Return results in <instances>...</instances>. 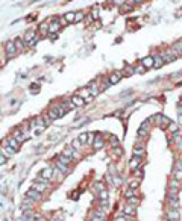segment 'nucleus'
Wrapping results in <instances>:
<instances>
[{"mask_svg":"<svg viewBox=\"0 0 182 221\" xmlns=\"http://www.w3.org/2000/svg\"><path fill=\"white\" fill-rule=\"evenodd\" d=\"M74 14H76V12H67V14L64 15L65 21H67V23H74Z\"/></svg>","mask_w":182,"mask_h":221,"instance_id":"34","label":"nucleus"},{"mask_svg":"<svg viewBox=\"0 0 182 221\" xmlns=\"http://www.w3.org/2000/svg\"><path fill=\"white\" fill-rule=\"evenodd\" d=\"M88 138H89V133H80L77 139H79L82 144H85V143H88Z\"/></svg>","mask_w":182,"mask_h":221,"instance_id":"36","label":"nucleus"},{"mask_svg":"<svg viewBox=\"0 0 182 221\" xmlns=\"http://www.w3.org/2000/svg\"><path fill=\"white\" fill-rule=\"evenodd\" d=\"M122 77H123V73H122V71H115V73H111V74L108 76V82H109L111 85H115V83L120 82Z\"/></svg>","mask_w":182,"mask_h":221,"instance_id":"8","label":"nucleus"},{"mask_svg":"<svg viewBox=\"0 0 182 221\" xmlns=\"http://www.w3.org/2000/svg\"><path fill=\"white\" fill-rule=\"evenodd\" d=\"M132 153H134V156H138V158L144 156V149H143V146H135V147L132 149Z\"/></svg>","mask_w":182,"mask_h":221,"instance_id":"25","label":"nucleus"},{"mask_svg":"<svg viewBox=\"0 0 182 221\" xmlns=\"http://www.w3.org/2000/svg\"><path fill=\"white\" fill-rule=\"evenodd\" d=\"M35 218H37L38 221H46V219H44V218H43L41 215H35Z\"/></svg>","mask_w":182,"mask_h":221,"instance_id":"57","label":"nucleus"},{"mask_svg":"<svg viewBox=\"0 0 182 221\" xmlns=\"http://www.w3.org/2000/svg\"><path fill=\"white\" fill-rule=\"evenodd\" d=\"M88 89H89L91 97H96V95L100 92V86L97 85V82H91V83L88 85Z\"/></svg>","mask_w":182,"mask_h":221,"instance_id":"11","label":"nucleus"},{"mask_svg":"<svg viewBox=\"0 0 182 221\" xmlns=\"http://www.w3.org/2000/svg\"><path fill=\"white\" fill-rule=\"evenodd\" d=\"M14 138H15L18 143H24V141L29 139V135H28V133H23L21 130H15V132H14Z\"/></svg>","mask_w":182,"mask_h":221,"instance_id":"15","label":"nucleus"},{"mask_svg":"<svg viewBox=\"0 0 182 221\" xmlns=\"http://www.w3.org/2000/svg\"><path fill=\"white\" fill-rule=\"evenodd\" d=\"M52 176H53V170L52 168H46V170L41 171V179L43 180H50Z\"/></svg>","mask_w":182,"mask_h":221,"instance_id":"22","label":"nucleus"},{"mask_svg":"<svg viewBox=\"0 0 182 221\" xmlns=\"http://www.w3.org/2000/svg\"><path fill=\"white\" fill-rule=\"evenodd\" d=\"M56 159H58L59 162H62V164H65V165H68V164H70V162L73 161V159H70V158H67V156H65V155H62V153H61V155H58V156H56Z\"/></svg>","mask_w":182,"mask_h":221,"instance_id":"30","label":"nucleus"},{"mask_svg":"<svg viewBox=\"0 0 182 221\" xmlns=\"http://www.w3.org/2000/svg\"><path fill=\"white\" fill-rule=\"evenodd\" d=\"M99 198L102 200V203L106 204V201H108V192H106V189H102V191L99 192Z\"/></svg>","mask_w":182,"mask_h":221,"instance_id":"33","label":"nucleus"},{"mask_svg":"<svg viewBox=\"0 0 182 221\" xmlns=\"http://www.w3.org/2000/svg\"><path fill=\"white\" fill-rule=\"evenodd\" d=\"M26 197H29L31 200H34V201L37 203V201H40V200H41V192H38V191H35V189L32 188V189H29V191H28Z\"/></svg>","mask_w":182,"mask_h":221,"instance_id":"12","label":"nucleus"},{"mask_svg":"<svg viewBox=\"0 0 182 221\" xmlns=\"http://www.w3.org/2000/svg\"><path fill=\"white\" fill-rule=\"evenodd\" d=\"M70 101H71L74 106H83V104H85V98H82V97L77 95V94H74V95L70 98Z\"/></svg>","mask_w":182,"mask_h":221,"instance_id":"18","label":"nucleus"},{"mask_svg":"<svg viewBox=\"0 0 182 221\" xmlns=\"http://www.w3.org/2000/svg\"><path fill=\"white\" fill-rule=\"evenodd\" d=\"M62 26H61V23H59V20L58 18H53V21L49 24V34H58L59 32V29H61Z\"/></svg>","mask_w":182,"mask_h":221,"instance_id":"7","label":"nucleus"},{"mask_svg":"<svg viewBox=\"0 0 182 221\" xmlns=\"http://www.w3.org/2000/svg\"><path fill=\"white\" fill-rule=\"evenodd\" d=\"M32 188H34L35 191H38V192H41V194H43V192L46 191V188H47V185H46V183H41V182H35Z\"/></svg>","mask_w":182,"mask_h":221,"instance_id":"26","label":"nucleus"},{"mask_svg":"<svg viewBox=\"0 0 182 221\" xmlns=\"http://www.w3.org/2000/svg\"><path fill=\"white\" fill-rule=\"evenodd\" d=\"M134 195H135V194H134V189H128V191H126V194H125V197H126V198H131V197H134Z\"/></svg>","mask_w":182,"mask_h":221,"instance_id":"48","label":"nucleus"},{"mask_svg":"<svg viewBox=\"0 0 182 221\" xmlns=\"http://www.w3.org/2000/svg\"><path fill=\"white\" fill-rule=\"evenodd\" d=\"M134 71H135V74H141V73H144V71H146V68H144V67L138 62V64L134 67Z\"/></svg>","mask_w":182,"mask_h":221,"instance_id":"35","label":"nucleus"},{"mask_svg":"<svg viewBox=\"0 0 182 221\" xmlns=\"http://www.w3.org/2000/svg\"><path fill=\"white\" fill-rule=\"evenodd\" d=\"M35 124H37V126H40V127H44V126H47V124L44 123V118H43V117H38V118H35Z\"/></svg>","mask_w":182,"mask_h":221,"instance_id":"40","label":"nucleus"},{"mask_svg":"<svg viewBox=\"0 0 182 221\" xmlns=\"http://www.w3.org/2000/svg\"><path fill=\"white\" fill-rule=\"evenodd\" d=\"M123 76H132V74H135V71H134V67L132 65H125V68H123Z\"/></svg>","mask_w":182,"mask_h":221,"instance_id":"29","label":"nucleus"},{"mask_svg":"<svg viewBox=\"0 0 182 221\" xmlns=\"http://www.w3.org/2000/svg\"><path fill=\"white\" fill-rule=\"evenodd\" d=\"M32 92H38V85H32Z\"/></svg>","mask_w":182,"mask_h":221,"instance_id":"56","label":"nucleus"},{"mask_svg":"<svg viewBox=\"0 0 182 221\" xmlns=\"http://www.w3.org/2000/svg\"><path fill=\"white\" fill-rule=\"evenodd\" d=\"M179 191V182L174 179V180H170L168 182V194H176Z\"/></svg>","mask_w":182,"mask_h":221,"instance_id":"16","label":"nucleus"},{"mask_svg":"<svg viewBox=\"0 0 182 221\" xmlns=\"http://www.w3.org/2000/svg\"><path fill=\"white\" fill-rule=\"evenodd\" d=\"M170 123H171V121H170L167 117H164V115H162V117H161V120H159V123H158V126H159L161 129H167Z\"/></svg>","mask_w":182,"mask_h":221,"instance_id":"27","label":"nucleus"},{"mask_svg":"<svg viewBox=\"0 0 182 221\" xmlns=\"http://www.w3.org/2000/svg\"><path fill=\"white\" fill-rule=\"evenodd\" d=\"M6 162V156L5 155H2V153H0V165H3Z\"/></svg>","mask_w":182,"mask_h":221,"instance_id":"52","label":"nucleus"},{"mask_svg":"<svg viewBox=\"0 0 182 221\" xmlns=\"http://www.w3.org/2000/svg\"><path fill=\"white\" fill-rule=\"evenodd\" d=\"M174 179H176L177 182H182V170H177V168H176V171H174Z\"/></svg>","mask_w":182,"mask_h":221,"instance_id":"45","label":"nucleus"},{"mask_svg":"<svg viewBox=\"0 0 182 221\" xmlns=\"http://www.w3.org/2000/svg\"><path fill=\"white\" fill-rule=\"evenodd\" d=\"M168 129H170V130H173V132H176V130H177V126H176V124H173V123H170V124H168Z\"/></svg>","mask_w":182,"mask_h":221,"instance_id":"53","label":"nucleus"},{"mask_svg":"<svg viewBox=\"0 0 182 221\" xmlns=\"http://www.w3.org/2000/svg\"><path fill=\"white\" fill-rule=\"evenodd\" d=\"M14 44H15L17 52H23V50H24V47H26V44H24L23 38H15V40H14Z\"/></svg>","mask_w":182,"mask_h":221,"instance_id":"21","label":"nucleus"},{"mask_svg":"<svg viewBox=\"0 0 182 221\" xmlns=\"http://www.w3.org/2000/svg\"><path fill=\"white\" fill-rule=\"evenodd\" d=\"M2 155H5L6 158H9V156L15 155V150H14L12 147H9L8 144H5V147H3V150H2Z\"/></svg>","mask_w":182,"mask_h":221,"instance_id":"24","label":"nucleus"},{"mask_svg":"<svg viewBox=\"0 0 182 221\" xmlns=\"http://www.w3.org/2000/svg\"><path fill=\"white\" fill-rule=\"evenodd\" d=\"M83 18H85V14H83V12H76V14H74V23L82 21Z\"/></svg>","mask_w":182,"mask_h":221,"instance_id":"38","label":"nucleus"},{"mask_svg":"<svg viewBox=\"0 0 182 221\" xmlns=\"http://www.w3.org/2000/svg\"><path fill=\"white\" fill-rule=\"evenodd\" d=\"M77 95H80L82 98L91 97V94H89V89H88V86H86V88H83V89H80V91H77Z\"/></svg>","mask_w":182,"mask_h":221,"instance_id":"32","label":"nucleus"},{"mask_svg":"<svg viewBox=\"0 0 182 221\" xmlns=\"http://www.w3.org/2000/svg\"><path fill=\"white\" fill-rule=\"evenodd\" d=\"M103 144H105V139H103V136H102L100 133H97V135L94 136V141H93V147H94L96 150H100V149L103 147Z\"/></svg>","mask_w":182,"mask_h":221,"instance_id":"9","label":"nucleus"},{"mask_svg":"<svg viewBox=\"0 0 182 221\" xmlns=\"http://www.w3.org/2000/svg\"><path fill=\"white\" fill-rule=\"evenodd\" d=\"M171 49H173V52L176 53V56H177V58H180V56H182V41L174 43Z\"/></svg>","mask_w":182,"mask_h":221,"instance_id":"23","label":"nucleus"},{"mask_svg":"<svg viewBox=\"0 0 182 221\" xmlns=\"http://www.w3.org/2000/svg\"><path fill=\"white\" fill-rule=\"evenodd\" d=\"M94 189L100 192L102 189H105V183H102V182H96V183H94Z\"/></svg>","mask_w":182,"mask_h":221,"instance_id":"44","label":"nucleus"},{"mask_svg":"<svg viewBox=\"0 0 182 221\" xmlns=\"http://www.w3.org/2000/svg\"><path fill=\"white\" fill-rule=\"evenodd\" d=\"M129 219H131V216L126 215V213H122V215H119V216L115 218V221H129Z\"/></svg>","mask_w":182,"mask_h":221,"instance_id":"41","label":"nucleus"},{"mask_svg":"<svg viewBox=\"0 0 182 221\" xmlns=\"http://www.w3.org/2000/svg\"><path fill=\"white\" fill-rule=\"evenodd\" d=\"M167 204H168L170 209H177V207H179V200H177L176 194H168V197H167Z\"/></svg>","mask_w":182,"mask_h":221,"instance_id":"6","label":"nucleus"},{"mask_svg":"<svg viewBox=\"0 0 182 221\" xmlns=\"http://www.w3.org/2000/svg\"><path fill=\"white\" fill-rule=\"evenodd\" d=\"M71 147H73L74 150H80V147H82V143H80V141H79V139L76 138V139H74V141L71 143Z\"/></svg>","mask_w":182,"mask_h":221,"instance_id":"39","label":"nucleus"},{"mask_svg":"<svg viewBox=\"0 0 182 221\" xmlns=\"http://www.w3.org/2000/svg\"><path fill=\"white\" fill-rule=\"evenodd\" d=\"M123 213H126V215H129V216H135V215H137V207H135V204H128V206H125Z\"/></svg>","mask_w":182,"mask_h":221,"instance_id":"17","label":"nucleus"},{"mask_svg":"<svg viewBox=\"0 0 182 221\" xmlns=\"http://www.w3.org/2000/svg\"><path fill=\"white\" fill-rule=\"evenodd\" d=\"M161 56H162L164 64H165V62H173V61L177 59V56H176V53L173 52V49H167L164 53H161Z\"/></svg>","mask_w":182,"mask_h":221,"instance_id":"4","label":"nucleus"},{"mask_svg":"<svg viewBox=\"0 0 182 221\" xmlns=\"http://www.w3.org/2000/svg\"><path fill=\"white\" fill-rule=\"evenodd\" d=\"M112 153H114V155H115V156L119 158V156H122V155H123V150H122L120 147H114V150H112Z\"/></svg>","mask_w":182,"mask_h":221,"instance_id":"46","label":"nucleus"},{"mask_svg":"<svg viewBox=\"0 0 182 221\" xmlns=\"http://www.w3.org/2000/svg\"><path fill=\"white\" fill-rule=\"evenodd\" d=\"M5 144H8V146H9V147H12V149H14V150H15V152H17V150H18V149H20V143H18V141H17V139H15V138H14V136H11V138H8V139H6V143H5Z\"/></svg>","mask_w":182,"mask_h":221,"instance_id":"20","label":"nucleus"},{"mask_svg":"<svg viewBox=\"0 0 182 221\" xmlns=\"http://www.w3.org/2000/svg\"><path fill=\"white\" fill-rule=\"evenodd\" d=\"M144 0H129V3L134 6V5H140V3H143Z\"/></svg>","mask_w":182,"mask_h":221,"instance_id":"50","label":"nucleus"},{"mask_svg":"<svg viewBox=\"0 0 182 221\" xmlns=\"http://www.w3.org/2000/svg\"><path fill=\"white\" fill-rule=\"evenodd\" d=\"M128 201H129V203H132V204H135V203H138L140 200H138L137 197H131V198H128Z\"/></svg>","mask_w":182,"mask_h":221,"instance_id":"51","label":"nucleus"},{"mask_svg":"<svg viewBox=\"0 0 182 221\" xmlns=\"http://www.w3.org/2000/svg\"><path fill=\"white\" fill-rule=\"evenodd\" d=\"M38 40H40V37H38L34 30H28V32L24 34V37H23V41H24L26 47H34V46L38 43Z\"/></svg>","mask_w":182,"mask_h":221,"instance_id":"1","label":"nucleus"},{"mask_svg":"<svg viewBox=\"0 0 182 221\" xmlns=\"http://www.w3.org/2000/svg\"><path fill=\"white\" fill-rule=\"evenodd\" d=\"M140 64H141V65H143L146 70L152 68V67H153V56H146V58H143Z\"/></svg>","mask_w":182,"mask_h":221,"instance_id":"13","label":"nucleus"},{"mask_svg":"<svg viewBox=\"0 0 182 221\" xmlns=\"http://www.w3.org/2000/svg\"><path fill=\"white\" fill-rule=\"evenodd\" d=\"M132 9H134V6H132L131 3H123V5H122V11H123V12H129V11H132Z\"/></svg>","mask_w":182,"mask_h":221,"instance_id":"37","label":"nucleus"},{"mask_svg":"<svg viewBox=\"0 0 182 221\" xmlns=\"http://www.w3.org/2000/svg\"><path fill=\"white\" fill-rule=\"evenodd\" d=\"M93 18H99V15H97V9H93Z\"/></svg>","mask_w":182,"mask_h":221,"instance_id":"55","label":"nucleus"},{"mask_svg":"<svg viewBox=\"0 0 182 221\" xmlns=\"http://www.w3.org/2000/svg\"><path fill=\"white\" fill-rule=\"evenodd\" d=\"M165 215H167V221H179V212H177V209H168Z\"/></svg>","mask_w":182,"mask_h":221,"instance_id":"10","label":"nucleus"},{"mask_svg":"<svg viewBox=\"0 0 182 221\" xmlns=\"http://www.w3.org/2000/svg\"><path fill=\"white\" fill-rule=\"evenodd\" d=\"M109 143H111V146H112V147H119V138H117V136H114V135H112V136L109 138Z\"/></svg>","mask_w":182,"mask_h":221,"instance_id":"42","label":"nucleus"},{"mask_svg":"<svg viewBox=\"0 0 182 221\" xmlns=\"http://www.w3.org/2000/svg\"><path fill=\"white\" fill-rule=\"evenodd\" d=\"M34 216H35V215H34ZM34 216H31V215H24L20 221H32V219H34Z\"/></svg>","mask_w":182,"mask_h":221,"instance_id":"49","label":"nucleus"},{"mask_svg":"<svg viewBox=\"0 0 182 221\" xmlns=\"http://www.w3.org/2000/svg\"><path fill=\"white\" fill-rule=\"evenodd\" d=\"M40 34H41V35H46V34H49V23H47V21L40 24Z\"/></svg>","mask_w":182,"mask_h":221,"instance_id":"31","label":"nucleus"},{"mask_svg":"<svg viewBox=\"0 0 182 221\" xmlns=\"http://www.w3.org/2000/svg\"><path fill=\"white\" fill-rule=\"evenodd\" d=\"M112 182H114V185H120V183H122V179H120L117 174H114V176H112Z\"/></svg>","mask_w":182,"mask_h":221,"instance_id":"47","label":"nucleus"},{"mask_svg":"<svg viewBox=\"0 0 182 221\" xmlns=\"http://www.w3.org/2000/svg\"><path fill=\"white\" fill-rule=\"evenodd\" d=\"M149 129H150V120H144V121L140 124V127H138V135H140L141 138H146Z\"/></svg>","mask_w":182,"mask_h":221,"instance_id":"5","label":"nucleus"},{"mask_svg":"<svg viewBox=\"0 0 182 221\" xmlns=\"http://www.w3.org/2000/svg\"><path fill=\"white\" fill-rule=\"evenodd\" d=\"M91 221H105V210L102 207H97L91 212Z\"/></svg>","mask_w":182,"mask_h":221,"instance_id":"2","label":"nucleus"},{"mask_svg":"<svg viewBox=\"0 0 182 221\" xmlns=\"http://www.w3.org/2000/svg\"><path fill=\"white\" fill-rule=\"evenodd\" d=\"M55 167H56L61 173H64V174H65V173H68V165H65V164H62V162H59V161H56V162H55Z\"/></svg>","mask_w":182,"mask_h":221,"instance_id":"28","label":"nucleus"},{"mask_svg":"<svg viewBox=\"0 0 182 221\" xmlns=\"http://www.w3.org/2000/svg\"><path fill=\"white\" fill-rule=\"evenodd\" d=\"M138 186H140V182H138V180H131V183H129V189H134V191H135Z\"/></svg>","mask_w":182,"mask_h":221,"instance_id":"43","label":"nucleus"},{"mask_svg":"<svg viewBox=\"0 0 182 221\" xmlns=\"http://www.w3.org/2000/svg\"><path fill=\"white\" fill-rule=\"evenodd\" d=\"M162 65H164V61H162L161 53H155L153 55V68H161Z\"/></svg>","mask_w":182,"mask_h":221,"instance_id":"14","label":"nucleus"},{"mask_svg":"<svg viewBox=\"0 0 182 221\" xmlns=\"http://www.w3.org/2000/svg\"><path fill=\"white\" fill-rule=\"evenodd\" d=\"M5 52H6V56L8 58H14L18 52H17V49H15V44H14V41H6L5 43Z\"/></svg>","mask_w":182,"mask_h":221,"instance_id":"3","label":"nucleus"},{"mask_svg":"<svg viewBox=\"0 0 182 221\" xmlns=\"http://www.w3.org/2000/svg\"><path fill=\"white\" fill-rule=\"evenodd\" d=\"M112 2H114V3H117V5H120V6H122V5H123V3H125V0H112Z\"/></svg>","mask_w":182,"mask_h":221,"instance_id":"54","label":"nucleus"},{"mask_svg":"<svg viewBox=\"0 0 182 221\" xmlns=\"http://www.w3.org/2000/svg\"><path fill=\"white\" fill-rule=\"evenodd\" d=\"M140 165H141V158H138V156H134L132 161L129 162V168L131 170H138Z\"/></svg>","mask_w":182,"mask_h":221,"instance_id":"19","label":"nucleus"}]
</instances>
